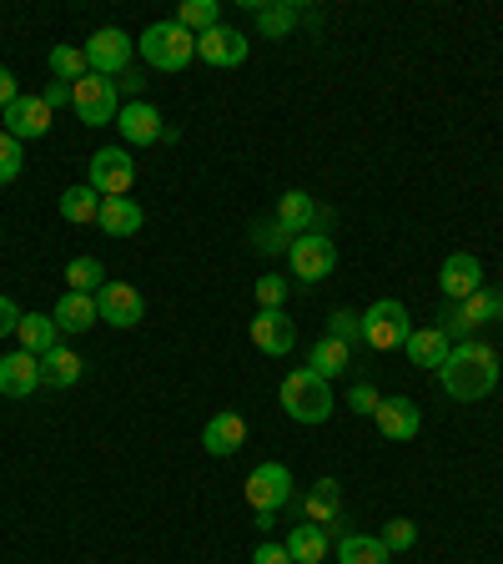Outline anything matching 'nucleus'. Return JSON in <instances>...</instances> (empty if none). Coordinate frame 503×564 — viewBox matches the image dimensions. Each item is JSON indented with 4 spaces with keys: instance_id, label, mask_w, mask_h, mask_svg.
I'll return each instance as SVG.
<instances>
[{
    "instance_id": "c9c22d12",
    "label": "nucleus",
    "mask_w": 503,
    "mask_h": 564,
    "mask_svg": "<svg viewBox=\"0 0 503 564\" xmlns=\"http://www.w3.org/2000/svg\"><path fill=\"white\" fill-rule=\"evenodd\" d=\"M21 166H25L21 141H15L11 131H0V187H11L15 176H21Z\"/></svg>"
},
{
    "instance_id": "a878e982",
    "label": "nucleus",
    "mask_w": 503,
    "mask_h": 564,
    "mask_svg": "<svg viewBox=\"0 0 503 564\" xmlns=\"http://www.w3.org/2000/svg\"><path fill=\"white\" fill-rule=\"evenodd\" d=\"M307 368H313L317 378H338V373H348L352 368V343H342V338H322L313 348V358H307Z\"/></svg>"
},
{
    "instance_id": "7c9ffc66",
    "label": "nucleus",
    "mask_w": 503,
    "mask_h": 564,
    "mask_svg": "<svg viewBox=\"0 0 503 564\" xmlns=\"http://www.w3.org/2000/svg\"><path fill=\"white\" fill-rule=\"evenodd\" d=\"M51 76L76 86L81 76H91V61H86L81 46H51Z\"/></svg>"
},
{
    "instance_id": "79ce46f5",
    "label": "nucleus",
    "mask_w": 503,
    "mask_h": 564,
    "mask_svg": "<svg viewBox=\"0 0 503 564\" xmlns=\"http://www.w3.org/2000/svg\"><path fill=\"white\" fill-rule=\"evenodd\" d=\"M21 307H15L11 303V297H0V338H6V333H15V328H21Z\"/></svg>"
},
{
    "instance_id": "393cba45",
    "label": "nucleus",
    "mask_w": 503,
    "mask_h": 564,
    "mask_svg": "<svg viewBox=\"0 0 503 564\" xmlns=\"http://www.w3.org/2000/svg\"><path fill=\"white\" fill-rule=\"evenodd\" d=\"M287 554H293V564H322L328 560V529L322 524H293V534H287Z\"/></svg>"
},
{
    "instance_id": "20e7f679",
    "label": "nucleus",
    "mask_w": 503,
    "mask_h": 564,
    "mask_svg": "<svg viewBox=\"0 0 503 564\" xmlns=\"http://www.w3.org/2000/svg\"><path fill=\"white\" fill-rule=\"evenodd\" d=\"M247 505L258 514V529H272V514L282 505H293V474L282 469V464H258V469L247 474Z\"/></svg>"
},
{
    "instance_id": "a19ab883",
    "label": "nucleus",
    "mask_w": 503,
    "mask_h": 564,
    "mask_svg": "<svg viewBox=\"0 0 503 564\" xmlns=\"http://www.w3.org/2000/svg\"><path fill=\"white\" fill-rule=\"evenodd\" d=\"M252 564H293V554H287V544H258Z\"/></svg>"
},
{
    "instance_id": "ea45409f",
    "label": "nucleus",
    "mask_w": 503,
    "mask_h": 564,
    "mask_svg": "<svg viewBox=\"0 0 503 564\" xmlns=\"http://www.w3.org/2000/svg\"><path fill=\"white\" fill-rule=\"evenodd\" d=\"M378 403H383V399H378L373 383H352V393H348V409L352 413H378Z\"/></svg>"
},
{
    "instance_id": "6ab92c4d",
    "label": "nucleus",
    "mask_w": 503,
    "mask_h": 564,
    "mask_svg": "<svg viewBox=\"0 0 503 564\" xmlns=\"http://www.w3.org/2000/svg\"><path fill=\"white\" fill-rule=\"evenodd\" d=\"M247 444V423H242V413H211L207 419V429H201V448H207L211 458H232L237 448Z\"/></svg>"
},
{
    "instance_id": "473e14b6",
    "label": "nucleus",
    "mask_w": 503,
    "mask_h": 564,
    "mask_svg": "<svg viewBox=\"0 0 503 564\" xmlns=\"http://www.w3.org/2000/svg\"><path fill=\"white\" fill-rule=\"evenodd\" d=\"M176 25H187L192 35H201V31H211V25H222V6H217V0H182Z\"/></svg>"
},
{
    "instance_id": "4468645a",
    "label": "nucleus",
    "mask_w": 503,
    "mask_h": 564,
    "mask_svg": "<svg viewBox=\"0 0 503 564\" xmlns=\"http://www.w3.org/2000/svg\"><path fill=\"white\" fill-rule=\"evenodd\" d=\"M117 127H121V141H127V147H152V141L166 137L162 111H156L152 101H141V96L117 111Z\"/></svg>"
},
{
    "instance_id": "c03bdc74",
    "label": "nucleus",
    "mask_w": 503,
    "mask_h": 564,
    "mask_svg": "<svg viewBox=\"0 0 503 564\" xmlns=\"http://www.w3.org/2000/svg\"><path fill=\"white\" fill-rule=\"evenodd\" d=\"M15 96H21V86H15V70H11V66H0V111H6V106H11Z\"/></svg>"
},
{
    "instance_id": "7ed1b4c3",
    "label": "nucleus",
    "mask_w": 503,
    "mask_h": 564,
    "mask_svg": "<svg viewBox=\"0 0 503 564\" xmlns=\"http://www.w3.org/2000/svg\"><path fill=\"white\" fill-rule=\"evenodd\" d=\"M141 56H146V66L156 70H182L192 56H197V35L187 31V25H176V21H156L141 31Z\"/></svg>"
},
{
    "instance_id": "a211bd4d",
    "label": "nucleus",
    "mask_w": 503,
    "mask_h": 564,
    "mask_svg": "<svg viewBox=\"0 0 503 564\" xmlns=\"http://www.w3.org/2000/svg\"><path fill=\"white\" fill-rule=\"evenodd\" d=\"M373 419H378V434L393 438V444H408V438H418V429H423V413L413 399H383Z\"/></svg>"
},
{
    "instance_id": "0eeeda50",
    "label": "nucleus",
    "mask_w": 503,
    "mask_h": 564,
    "mask_svg": "<svg viewBox=\"0 0 503 564\" xmlns=\"http://www.w3.org/2000/svg\"><path fill=\"white\" fill-rule=\"evenodd\" d=\"M86 61H91L96 76H106V82H121L131 70V35L117 31V25H101V31H91V41H86Z\"/></svg>"
},
{
    "instance_id": "aec40b11",
    "label": "nucleus",
    "mask_w": 503,
    "mask_h": 564,
    "mask_svg": "<svg viewBox=\"0 0 503 564\" xmlns=\"http://www.w3.org/2000/svg\"><path fill=\"white\" fill-rule=\"evenodd\" d=\"M96 227H101L106 237H131V232L146 227V212H141L131 197H101V217H96Z\"/></svg>"
},
{
    "instance_id": "9d476101",
    "label": "nucleus",
    "mask_w": 503,
    "mask_h": 564,
    "mask_svg": "<svg viewBox=\"0 0 503 564\" xmlns=\"http://www.w3.org/2000/svg\"><path fill=\"white\" fill-rule=\"evenodd\" d=\"M493 313H503V293H473L463 297V303H448L444 313H438V323H444V333H479L483 323H493Z\"/></svg>"
},
{
    "instance_id": "37998d69",
    "label": "nucleus",
    "mask_w": 503,
    "mask_h": 564,
    "mask_svg": "<svg viewBox=\"0 0 503 564\" xmlns=\"http://www.w3.org/2000/svg\"><path fill=\"white\" fill-rule=\"evenodd\" d=\"M41 101L56 111V106H70V82H46V91H41Z\"/></svg>"
},
{
    "instance_id": "9b49d317",
    "label": "nucleus",
    "mask_w": 503,
    "mask_h": 564,
    "mask_svg": "<svg viewBox=\"0 0 503 564\" xmlns=\"http://www.w3.org/2000/svg\"><path fill=\"white\" fill-rule=\"evenodd\" d=\"M51 117H56V111H51L41 96H15V101L0 111V127L11 131L15 141H35V137H51Z\"/></svg>"
},
{
    "instance_id": "39448f33",
    "label": "nucleus",
    "mask_w": 503,
    "mask_h": 564,
    "mask_svg": "<svg viewBox=\"0 0 503 564\" xmlns=\"http://www.w3.org/2000/svg\"><path fill=\"white\" fill-rule=\"evenodd\" d=\"M408 333H413V323H408V307H403L398 297H383V303H373L363 313V343L373 352L403 348V343H408Z\"/></svg>"
},
{
    "instance_id": "412c9836",
    "label": "nucleus",
    "mask_w": 503,
    "mask_h": 564,
    "mask_svg": "<svg viewBox=\"0 0 503 564\" xmlns=\"http://www.w3.org/2000/svg\"><path fill=\"white\" fill-rule=\"evenodd\" d=\"M277 223L287 227L293 237H303V232H313L317 223H328V212L317 207V202L307 197V192H287V197L277 202Z\"/></svg>"
},
{
    "instance_id": "e433bc0d",
    "label": "nucleus",
    "mask_w": 503,
    "mask_h": 564,
    "mask_svg": "<svg viewBox=\"0 0 503 564\" xmlns=\"http://www.w3.org/2000/svg\"><path fill=\"white\" fill-rule=\"evenodd\" d=\"M378 540H383L393 554H398V550H413V544H418V524H413V519H387V529L378 534Z\"/></svg>"
},
{
    "instance_id": "b1692460",
    "label": "nucleus",
    "mask_w": 503,
    "mask_h": 564,
    "mask_svg": "<svg viewBox=\"0 0 503 564\" xmlns=\"http://www.w3.org/2000/svg\"><path fill=\"white\" fill-rule=\"evenodd\" d=\"M15 338H21L25 352H35V358H46L51 348H61V328L51 313H25L21 328H15Z\"/></svg>"
},
{
    "instance_id": "dca6fc26",
    "label": "nucleus",
    "mask_w": 503,
    "mask_h": 564,
    "mask_svg": "<svg viewBox=\"0 0 503 564\" xmlns=\"http://www.w3.org/2000/svg\"><path fill=\"white\" fill-rule=\"evenodd\" d=\"M35 388H41V358L25 348L6 352V358H0V393H6V399H31Z\"/></svg>"
},
{
    "instance_id": "4be33fe9",
    "label": "nucleus",
    "mask_w": 503,
    "mask_h": 564,
    "mask_svg": "<svg viewBox=\"0 0 503 564\" xmlns=\"http://www.w3.org/2000/svg\"><path fill=\"white\" fill-rule=\"evenodd\" d=\"M51 317H56L61 333H91V323H101V307H96L91 293H61Z\"/></svg>"
},
{
    "instance_id": "2eb2a0df",
    "label": "nucleus",
    "mask_w": 503,
    "mask_h": 564,
    "mask_svg": "<svg viewBox=\"0 0 503 564\" xmlns=\"http://www.w3.org/2000/svg\"><path fill=\"white\" fill-rule=\"evenodd\" d=\"M438 288H444L448 303L473 297L483 288V262L473 258V252H453V258H444V268H438Z\"/></svg>"
},
{
    "instance_id": "423d86ee",
    "label": "nucleus",
    "mask_w": 503,
    "mask_h": 564,
    "mask_svg": "<svg viewBox=\"0 0 503 564\" xmlns=\"http://www.w3.org/2000/svg\"><path fill=\"white\" fill-rule=\"evenodd\" d=\"M121 86L117 82H106V76H81V82L70 86V106H76V117L86 121V127H106V121H117L121 111Z\"/></svg>"
},
{
    "instance_id": "a18cd8bd",
    "label": "nucleus",
    "mask_w": 503,
    "mask_h": 564,
    "mask_svg": "<svg viewBox=\"0 0 503 564\" xmlns=\"http://www.w3.org/2000/svg\"><path fill=\"white\" fill-rule=\"evenodd\" d=\"M117 86H127V91H131V101H136V91H141V86H146V82H141V76H121Z\"/></svg>"
},
{
    "instance_id": "58836bf2",
    "label": "nucleus",
    "mask_w": 503,
    "mask_h": 564,
    "mask_svg": "<svg viewBox=\"0 0 503 564\" xmlns=\"http://www.w3.org/2000/svg\"><path fill=\"white\" fill-rule=\"evenodd\" d=\"M328 323H332V338H342V343L363 338V317H358V313H348V307H342V313H332Z\"/></svg>"
},
{
    "instance_id": "4c0bfd02",
    "label": "nucleus",
    "mask_w": 503,
    "mask_h": 564,
    "mask_svg": "<svg viewBox=\"0 0 503 564\" xmlns=\"http://www.w3.org/2000/svg\"><path fill=\"white\" fill-rule=\"evenodd\" d=\"M252 293H258V303H262V307H282V297H287V278L267 272V278L252 282Z\"/></svg>"
},
{
    "instance_id": "f03ea898",
    "label": "nucleus",
    "mask_w": 503,
    "mask_h": 564,
    "mask_svg": "<svg viewBox=\"0 0 503 564\" xmlns=\"http://www.w3.org/2000/svg\"><path fill=\"white\" fill-rule=\"evenodd\" d=\"M282 413L297 423H328L332 419V383L317 378L313 368H297V373L282 378Z\"/></svg>"
},
{
    "instance_id": "f257e3e1",
    "label": "nucleus",
    "mask_w": 503,
    "mask_h": 564,
    "mask_svg": "<svg viewBox=\"0 0 503 564\" xmlns=\"http://www.w3.org/2000/svg\"><path fill=\"white\" fill-rule=\"evenodd\" d=\"M438 383L453 403H479L499 388V352L489 343H453V352L438 368Z\"/></svg>"
},
{
    "instance_id": "5701e85b",
    "label": "nucleus",
    "mask_w": 503,
    "mask_h": 564,
    "mask_svg": "<svg viewBox=\"0 0 503 564\" xmlns=\"http://www.w3.org/2000/svg\"><path fill=\"white\" fill-rule=\"evenodd\" d=\"M403 352L413 358V368H444V358L453 352V343H448V333L444 328H418V333H408V343H403Z\"/></svg>"
},
{
    "instance_id": "f704fd0d",
    "label": "nucleus",
    "mask_w": 503,
    "mask_h": 564,
    "mask_svg": "<svg viewBox=\"0 0 503 564\" xmlns=\"http://www.w3.org/2000/svg\"><path fill=\"white\" fill-rule=\"evenodd\" d=\"M252 242H258V252H287V247H293V232L272 217V223H252Z\"/></svg>"
},
{
    "instance_id": "ddd939ff",
    "label": "nucleus",
    "mask_w": 503,
    "mask_h": 564,
    "mask_svg": "<svg viewBox=\"0 0 503 564\" xmlns=\"http://www.w3.org/2000/svg\"><path fill=\"white\" fill-rule=\"evenodd\" d=\"M297 343V323L282 307H262L258 317H252V348L267 352V358H282V352H293Z\"/></svg>"
},
{
    "instance_id": "72a5a7b5",
    "label": "nucleus",
    "mask_w": 503,
    "mask_h": 564,
    "mask_svg": "<svg viewBox=\"0 0 503 564\" xmlns=\"http://www.w3.org/2000/svg\"><path fill=\"white\" fill-rule=\"evenodd\" d=\"M297 21H303V11H297L293 0H287V6H267V0H262L258 6V31L262 35H293Z\"/></svg>"
},
{
    "instance_id": "f8f14e48",
    "label": "nucleus",
    "mask_w": 503,
    "mask_h": 564,
    "mask_svg": "<svg viewBox=\"0 0 503 564\" xmlns=\"http://www.w3.org/2000/svg\"><path fill=\"white\" fill-rule=\"evenodd\" d=\"M96 307H101V323H111V328H136L141 317H146V297L131 282H106L101 293H96Z\"/></svg>"
},
{
    "instance_id": "bb28decb",
    "label": "nucleus",
    "mask_w": 503,
    "mask_h": 564,
    "mask_svg": "<svg viewBox=\"0 0 503 564\" xmlns=\"http://www.w3.org/2000/svg\"><path fill=\"white\" fill-rule=\"evenodd\" d=\"M338 564H393V550L383 540H373V534H342Z\"/></svg>"
},
{
    "instance_id": "c756f323",
    "label": "nucleus",
    "mask_w": 503,
    "mask_h": 564,
    "mask_svg": "<svg viewBox=\"0 0 503 564\" xmlns=\"http://www.w3.org/2000/svg\"><path fill=\"white\" fill-rule=\"evenodd\" d=\"M106 288V268L96 258H70L66 262V293H101Z\"/></svg>"
},
{
    "instance_id": "de8ad7c7",
    "label": "nucleus",
    "mask_w": 503,
    "mask_h": 564,
    "mask_svg": "<svg viewBox=\"0 0 503 564\" xmlns=\"http://www.w3.org/2000/svg\"><path fill=\"white\" fill-rule=\"evenodd\" d=\"M0 131H6V127H0Z\"/></svg>"
},
{
    "instance_id": "2f4dec72",
    "label": "nucleus",
    "mask_w": 503,
    "mask_h": 564,
    "mask_svg": "<svg viewBox=\"0 0 503 564\" xmlns=\"http://www.w3.org/2000/svg\"><path fill=\"white\" fill-rule=\"evenodd\" d=\"M338 519V479H317L307 494V524H332Z\"/></svg>"
},
{
    "instance_id": "c85d7f7f",
    "label": "nucleus",
    "mask_w": 503,
    "mask_h": 564,
    "mask_svg": "<svg viewBox=\"0 0 503 564\" xmlns=\"http://www.w3.org/2000/svg\"><path fill=\"white\" fill-rule=\"evenodd\" d=\"M76 378H81V352L51 348L46 358H41V383H46V388H70Z\"/></svg>"
},
{
    "instance_id": "6e6552de",
    "label": "nucleus",
    "mask_w": 503,
    "mask_h": 564,
    "mask_svg": "<svg viewBox=\"0 0 503 564\" xmlns=\"http://www.w3.org/2000/svg\"><path fill=\"white\" fill-rule=\"evenodd\" d=\"M131 182H136L131 147H101V152L91 156V192L96 197H131Z\"/></svg>"
},
{
    "instance_id": "f3484780",
    "label": "nucleus",
    "mask_w": 503,
    "mask_h": 564,
    "mask_svg": "<svg viewBox=\"0 0 503 564\" xmlns=\"http://www.w3.org/2000/svg\"><path fill=\"white\" fill-rule=\"evenodd\" d=\"M197 56L207 66H242L247 61V35L232 31V25H211V31L197 35Z\"/></svg>"
},
{
    "instance_id": "49530a36",
    "label": "nucleus",
    "mask_w": 503,
    "mask_h": 564,
    "mask_svg": "<svg viewBox=\"0 0 503 564\" xmlns=\"http://www.w3.org/2000/svg\"><path fill=\"white\" fill-rule=\"evenodd\" d=\"M0 242H6V232H0Z\"/></svg>"
},
{
    "instance_id": "1a4fd4ad",
    "label": "nucleus",
    "mask_w": 503,
    "mask_h": 564,
    "mask_svg": "<svg viewBox=\"0 0 503 564\" xmlns=\"http://www.w3.org/2000/svg\"><path fill=\"white\" fill-rule=\"evenodd\" d=\"M287 258H293V278L322 282V278H332V268H338V247H332L328 232H303V237H293Z\"/></svg>"
},
{
    "instance_id": "cd10ccee",
    "label": "nucleus",
    "mask_w": 503,
    "mask_h": 564,
    "mask_svg": "<svg viewBox=\"0 0 503 564\" xmlns=\"http://www.w3.org/2000/svg\"><path fill=\"white\" fill-rule=\"evenodd\" d=\"M56 207H61V217H66L70 227H86V223H96V217H101V197L91 192V182H81V187H66Z\"/></svg>"
}]
</instances>
